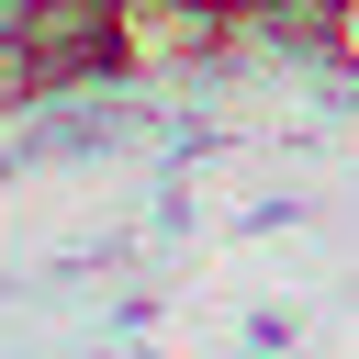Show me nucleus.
Returning a JSON list of instances; mask_svg holds the SVG:
<instances>
[{
    "label": "nucleus",
    "mask_w": 359,
    "mask_h": 359,
    "mask_svg": "<svg viewBox=\"0 0 359 359\" xmlns=\"http://www.w3.org/2000/svg\"><path fill=\"white\" fill-rule=\"evenodd\" d=\"M45 90H123L135 79V45H123V0H34L22 22Z\"/></svg>",
    "instance_id": "nucleus-1"
},
{
    "label": "nucleus",
    "mask_w": 359,
    "mask_h": 359,
    "mask_svg": "<svg viewBox=\"0 0 359 359\" xmlns=\"http://www.w3.org/2000/svg\"><path fill=\"white\" fill-rule=\"evenodd\" d=\"M123 45H135V67H202V56L247 45V22L224 0H123Z\"/></svg>",
    "instance_id": "nucleus-2"
},
{
    "label": "nucleus",
    "mask_w": 359,
    "mask_h": 359,
    "mask_svg": "<svg viewBox=\"0 0 359 359\" xmlns=\"http://www.w3.org/2000/svg\"><path fill=\"white\" fill-rule=\"evenodd\" d=\"M34 101H45V67H34V45H22V34H0V123H11V112H34Z\"/></svg>",
    "instance_id": "nucleus-3"
},
{
    "label": "nucleus",
    "mask_w": 359,
    "mask_h": 359,
    "mask_svg": "<svg viewBox=\"0 0 359 359\" xmlns=\"http://www.w3.org/2000/svg\"><path fill=\"white\" fill-rule=\"evenodd\" d=\"M22 22H34V0H0V34H22Z\"/></svg>",
    "instance_id": "nucleus-4"
},
{
    "label": "nucleus",
    "mask_w": 359,
    "mask_h": 359,
    "mask_svg": "<svg viewBox=\"0 0 359 359\" xmlns=\"http://www.w3.org/2000/svg\"><path fill=\"white\" fill-rule=\"evenodd\" d=\"M224 11H236V22H247V11H258V0H224Z\"/></svg>",
    "instance_id": "nucleus-5"
}]
</instances>
